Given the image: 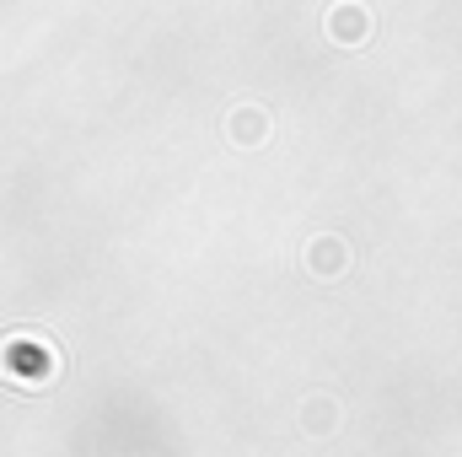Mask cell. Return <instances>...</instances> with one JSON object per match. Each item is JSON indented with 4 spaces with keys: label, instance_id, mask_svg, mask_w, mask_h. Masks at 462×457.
Returning <instances> with one entry per match:
<instances>
[{
    "label": "cell",
    "instance_id": "cell-1",
    "mask_svg": "<svg viewBox=\"0 0 462 457\" xmlns=\"http://www.w3.org/2000/svg\"><path fill=\"white\" fill-rule=\"evenodd\" d=\"M328 33H334V43H365V33H371V16H365V5H334L328 11Z\"/></svg>",
    "mask_w": 462,
    "mask_h": 457
},
{
    "label": "cell",
    "instance_id": "cell-2",
    "mask_svg": "<svg viewBox=\"0 0 462 457\" xmlns=\"http://www.w3.org/2000/svg\"><path fill=\"white\" fill-rule=\"evenodd\" d=\"M349 258H345V242H334V237H323L318 247H312V269L318 275H334V269H345Z\"/></svg>",
    "mask_w": 462,
    "mask_h": 457
},
{
    "label": "cell",
    "instance_id": "cell-3",
    "mask_svg": "<svg viewBox=\"0 0 462 457\" xmlns=\"http://www.w3.org/2000/svg\"><path fill=\"white\" fill-rule=\"evenodd\" d=\"M231 135H236L242 145H247V140H263V135H269V118L258 114V108H242V114L231 118Z\"/></svg>",
    "mask_w": 462,
    "mask_h": 457
}]
</instances>
